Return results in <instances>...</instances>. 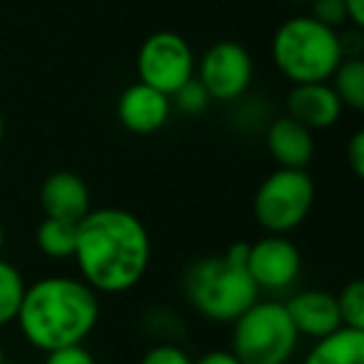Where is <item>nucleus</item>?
<instances>
[{
  "label": "nucleus",
  "mask_w": 364,
  "mask_h": 364,
  "mask_svg": "<svg viewBox=\"0 0 364 364\" xmlns=\"http://www.w3.org/2000/svg\"><path fill=\"white\" fill-rule=\"evenodd\" d=\"M152 257L145 225L122 208L90 210L77 223L75 252L80 279L102 294H122L137 287Z\"/></svg>",
  "instance_id": "obj_1"
},
{
  "label": "nucleus",
  "mask_w": 364,
  "mask_h": 364,
  "mask_svg": "<svg viewBox=\"0 0 364 364\" xmlns=\"http://www.w3.org/2000/svg\"><path fill=\"white\" fill-rule=\"evenodd\" d=\"M100 319L97 292L80 277L50 274L26 284L16 324L26 342L41 352L82 344Z\"/></svg>",
  "instance_id": "obj_2"
},
{
  "label": "nucleus",
  "mask_w": 364,
  "mask_h": 364,
  "mask_svg": "<svg viewBox=\"0 0 364 364\" xmlns=\"http://www.w3.org/2000/svg\"><path fill=\"white\" fill-rule=\"evenodd\" d=\"M247 245L235 242L225 255L198 259L185 272V297L190 307L210 322H235L259 299L257 284L245 267Z\"/></svg>",
  "instance_id": "obj_3"
},
{
  "label": "nucleus",
  "mask_w": 364,
  "mask_h": 364,
  "mask_svg": "<svg viewBox=\"0 0 364 364\" xmlns=\"http://www.w3.org/2000/svg\"><path fill=\"white\" fill-rule=\"evenodd\" d=\"M272 63L292 85L329 82L344 60L339 31L317 23L312 16L287 18L272 36Z\"/></svg>",
  "instance_id": "obj_4"
},
{
  "label": "nucleus",
  "mask_w": 364,
  "mask_h": 364,
  "mask_svg": "<svg viewBox=\"0 0 364 364\" xmlns=\"http://www.w3.org/2000/svg\"><path fill=\"white\" fill-rule=\"evenodd\" d=\"M299 347L284 302L257 299L232 322V349L240 364H289Z\"/></svg>",
  "instance_id": "obj_5"
},
{
  "label": "nucleus",
  "mask_w": 364,
  "mask_h": 364,
  "mask_svg": "<svg viewBox=\"0 0 364 364\" xmlns=\"http://www.w3.org/2000/svg\"><path fill=\"white\" fill-rule=\"evenodd\" d=\"M314 180L307 170L277 167L259 182L252 200L255 223L267 235H289L302 228L314 208Z\"/></svg>",
  "instance_id": "obj_6"
},
{
  "label": "nucleus",
  "mask_w": 364,
  "mask_h": 364,
  "mask_svg": "<svg viewBox=\"0 0 364 364\" xmlns=\"http://www.w3.org/2000/svg\"><path fill=\"white\" fill-rule=\"evenodd\" d=\"M195 63L198 58L180 33L160 31L145 38L137 50L135 68L140 82L172 97L185 82L195 77Z\"/></svg>",
  "instance_id": "obj_7"
},
{
  "label": "nucleus",
  "mask_w": 364,
  "mask_h": 364,
  "mask_svg": "<svg viewBox=\"0 0 364 364\" xmlns=\"http://www.w3.org/2000/svg\"><path fill=\"white\" fill-rule=\"evenodd\" d=\"M195 77L205 87L210 100L232 102L250 90L255 77L252 55L235 41H220L210 46L195 63Z\"/></svg>",
  "instance_id": "obj_8"
},
{
  "label": "nucleus",
  "mask_w": 364,
  "mask_h": 364,
  "mask_svg": "<svg viewBox=\"0 0 364 364\" xmlns=\"http://www.w3.org/2000/svg\"><path fill=\"white\" fill-rule=\"evenodd\" d=\"M245 267L259 292H287L302 274V255L287 235H264L247 245Z\"/></svg>",
  "instance_id": "obj_9"
},
{
  "label": "nucleus",
  "mask_w": 364,
  "mask_h": 364,
  "mask_svg": "<svg viewBox=\"0 0 364 364\" xmlns=\"http://www.w3.org/2000/svg\"><path fill=\"white\" fill-rule=\"evenodd\" d=\"M172 100L165 92L137 80L117 97V120L135 135H152L162 130L172 115Z\"/></svg>",
  "instance_id": "obj_10"
},
{
  "label": "nucleus",
  "mask_w": 364,
  "mask_h": 364,
  "mask_svg": "<svg viewBox=\"0 0 364 364\" xmlns=\"http://www.w3.org/2000/svg\"><path fill=\"white\" fill-rule=\"evenodd\" d=\"M287 117L304 125L307 130H327L337 125L342 117V102L329 82H304V85H292L287 95Z\"/></svg>",
  "instance_id": "obj_11"
},
{
  "label": "nucleus",
  "mask_w": 364,
  "mask_h": 364,
  "mask_svg": "<svg viewBox=\"0 0 364 364\" xmlns=\"http://www.w3.org/2000/svg\"><path fill=\"white\" fill-rule=\"evenodd\" d=\"M287 314L292 319L299 337L322 339L342 327L337 297L324 289H302L284 302Z\"/></svg>",
  "instance_id": "obj_12"
},
{
  "label": "nucleus",
  "mask_w": 364,
  "mask_h": 364,
  "mask_svg": "<svg viewBox=\"0 0 364 364\" xmlns=\"http://www.w3.org/2000/svg\"><path fill=\"white\" fill-rule=\"evenodd\" d=\"M41 208L46 218L80 223L90 213V190L75 172H53L41 185Z\"/></svg>",
  "instance_id": "obj_13"
},
{
  "label": "nucleus",
  "mask_w": 364,
  "mask_h": 364,
  "mask_svg": "<svg viewBox=\"0 0 364 364\" xmlns=\"http://www.w3.org/2000/svg\"><path fill=\"white\" fill-rule=\"evenodd\" d=\"M264 145H267L272 160L277 162V167H289V170H307L314 155L312 130H307L287 115L274 117L269 122L267 132H264Z\"/></svg>",
  "instance_id": "obj_14"
},
{
  "label": "nucleus",
  "mask_w": 364,
  "mask_h": 364,
  "mask_svg": "<svg viewBox=\"0 0 364 364\" xmlns=\"http://www.w3.org/2000/svg\"><path fill=\"white\" fill-rule=\"evenodd\" d=\"M302 364H364V332L339 327L327 337L314 339Z\"/></svg>",
  "instance_id": "obj_15"
},
{
  "label": "nucleus",
  "mask_w": 364,
  "mask_h": 364,
  "mask_svg": "<svg viewBox=\"0 0 364 364\" xmlns=\"http://www.w3.org/2000/svg\"><path fill=\"white\" fill-rule=\"evenodd\" d=\"M329 85L337 92L342 107L359 112L364 110V60L362 55L357 58H344L337 65V70L329 77Z\"/></svg>",
  "instance_id": "obj_16"
},
{
  "label": "nucleus",
  "mask_w": 364,
  "mask_h": 364,
  "mask_svg": "<svg viewBox=\"0 0 364 364\" xmlns=\"http://www.w3.org/2000/svg\"><path fill=\"white\" fill-rule=\"evenodd\" d=\"M77 223L46 218L36 230V245L46 257L53 259H73L75 252Z\"/></svg>",
  "instance_id": "obj_17"
},
{
  "label": "nucleus",
  "mask_w": 364,
  "mask_h": 364,
  "mask_svg": "<svg viewBox=\"0 0 364 364\" xmlns=\"http://www.w3.org/2000/svg\"><path fill=\"white\" fill-rule=\"evenodd\" d=\"M26 294V279L16 264L0 257V329L16 322Z\"/></svg>",
  "instance_id": "obj_18"
},
{
  "label": "nucleus",
  "mask_w": 364,
  "mask_h": 364,
  "mask_svg": "<svg viewBox=\"0 0 364 364\" xmlns=\"http://www.w3.org/2000/svg\"><path fill=\"white\" fill-rule=\"evenodd\" d=\"M334 297H337L342 327L362 329L364 332V282L362 279H352V282H347L342 287V292L334 294Z\"/></svg>",
  "instance_id": "obj_19"
},
{
  "label": "nucleus",
  "mask_w": 364,
  "mask_h": 364,
  "mask_svg": "<svg viewBox=\"0 0 364 364\" xmlns=\"http://www.w3.org/2000/svg\"><path fill=\"white\" fill-rule=\"evenodd\" d=\"M170 100H172V107H177L180 112H188V115H200V112H205L210 105V95L198 82V77H193L190 82H185V85H182L180 90L170 97Z\"/></svg>",
  "instance_id": "obj_20"
},
{
  "label": "nucleus",
  "mask_w": 364,
  "mask_h": 364,
  "mask_svg": "<svg viewBox=\"0 0 364 364\" xmlns=\"http://www.w3.org/2000/svg\"><path fill=\"white\" fill-rule=\"evenodd\" d=\"M312 13L309 16L314 18L322 26L332 28V31H339L342 26H347V8H344L342 0H312Z\"/></svg>",
  "instance_id": "obj_21"
},
{
  "label": "nucleus",
  "mask_w": 364,
  "mask_h": 364,
  "mask_svg": "<svg viewBox=\"0 0 364 364\" xmlns=\"http://www.w3.org/2000/svg\"><path fill=\"white\" fill-rule=\"evenodd\" d=\"M195 359L190 357L180 344L175 342H160L155 347H150L142 354L140 364H193Z\"/></svg>",
  "instance_id": "obj_22"
},
{
  "label": "nucleus",
  "mask_w": 364,
  "mask_h": 364,
  "mask_svg": "<svg viewBox=\"0 0 364 364\" xmlns=\"http://www.w3.org/2000/svg\"><path fill=\"white\" fill-rule=\"evenodd\" d=\"M46 364H97V362L82 344H75V347H63L55 349V352H48Z\"/></svg>",
  "instance_id": "obj_23"
},
{
  "label": "nucleus",
  "mask_w": 364,
  "mask_h": 364,
  "mask_svg": "<svg viewBox=\"0 0 364 364\" xmlns=\"http://www.w3.org/2000/svg\"><path fill=\"white\" fill-rule=\"evenodd\" d=\"M344 157H347L354 177H364V132L362 130H357L352 137H349Z\"/></svg>",
  "instance_id": "obj_24"
},
{
  "label": "nucleus",
  "mask_w": 364,
  "mask_h": 364,
  "mask_svg": "<svg viewBox=\"0 0 364 364\" xmlns=\"http://www.w3.org/2000/svg\"><path fill=\"white\" fill-rule=\"evenodd\" d=\"M193 364H240V359L230 349H213V352H205L203 357H198Z\"/></svg>",
  "instance_id": "obj_25"
},
{
  "label": "nucleus",
  "mask_w": 364,
  "mask_h": 364,
  "mask_svg": "<svg viewBox=\"0 0 364 364\" xmlns=\"http://www.w3.org/2000/svg\"><path fill=\"white\" fill-rule=\"evenodd\" d=\"M347 8V21L352 23V28L362 31L364 28V0H342Z\"/></svg>",
  "instance_id": "obj_26"
},
{
  "label": "nucleus",
  "mask_w": 364,
  "mask_h": 364,
  "mask_svg": "<svg viewBox=\"0 0 364 364\" xmlns=\"http://www.w3.org/2000/svg\"><path fill=\"white\" fill-rule=\"evenodd\" d=\"M3 137H6V117L0 112V145H3Z\"/></svg>",
  "instance_id": "obj_27"
},
{
  "label": "nucleus",
  "mask_w": 364,
  "mask_h": 364,
  "mask_svg": "<svg viewBox=\"0 0 364 364\" xmlns=\"http://www.w3.org/2000/svg\"><path fill=\"white\" fill-rule=\"evenodd\" d=\"M3 247H6V228L0 223V252H3Z\"/></svg>",
  "instance_id": "obj_28"
},
{
  "label": "nucleus",
  "mask_w": 364,
  "mask_h": 364,
  "mask_svg": "<svg viewBox=\"0 0 364 364\" xmlns=\"http://www.w3.org/2000/svg\"><path fill=\"white\" fill-rule=\"evenodd\" d=\"M0 364H8V354H6V347L0 342Z\"/></svg>",
  "instance_id": "obj_29"
},
{
  "label": "nucleus",
  "mask_w": 364,
  "mask_h": 364,
  "mask_svg": "<svg viewBox=\"0 0 364 364\" xmlns=\"http://www.w3.org/2000/svg\"><path fill=\"white\" fill-rule=\"evenodd\" d=\"M284 3H312V0H284Z\"/></svg>",
  "instance_id": "obj_30"
}]
</instances>
